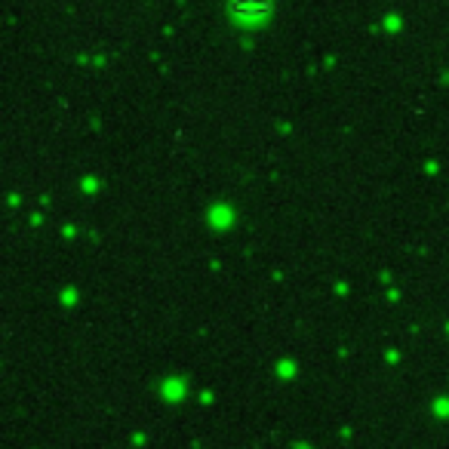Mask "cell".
Listing matches in <instances>:
<instances>
[{"label": "cell", "instance_id": "obj_1", "mask_svg": "<svg viewBox=\"0 0 449 449\" xmlns=\"http://www.w3.org/2000/svg\"><path fill=\"white\" fill-rule=\"evenodd\" d=\"M274 10L271 0H231V12L240 22H262Z\"/></svg>", "mask_w": 449, "mask_h": 449}]
</instances>
